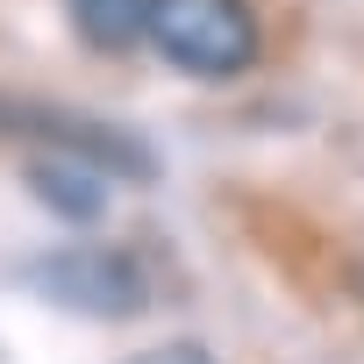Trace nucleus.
Masks as SVG:
<instances>
[{"mask_svg": "<svg viewBox=\"0 0 364 364\" xmlns=\"http://www.w3.org/2000/svg\"><path fill=\"white\" fill-rule=\"evenodd\" d=\"M65 8H72V29L107 58H122L136 36H150V0H65Z\"/></svg>", "mask_w": 364, "mask_h": 364, "instance_id": "39448f33", "label": "nucleus"}, {"mask_svg": "<svg viewBox=\"0 0 364 364\" xmlns=\"http://www.w3.org/2000/svg\"><path fill=\"white\" fill-rule=\"evenodd\" d=\"M29 293H43L58 307H79V314H100V321H122V314L143 307V272H136L129 250L72 243V250L29 257Z\"/></svg>", "mask_w": 364, "mask_h": 364, "instance_id": "f03ea898", "label": "nucleus"}, {"mask_svg": "<svg viewBox=\"0 0 364 364\" xmlns=\"http://www.w3.org/2000/svg\"><path fill=\"white\" fill-rule=\"evenodd\" d=\"M29 186H36V200H50L79 229H93L100 208H107V171L86 164V157H65V150H36L29 157Z\"/></svg>", "mask_w": 364, "mask_h": 364, "instance_id": "20e7f679", "label": "nucleus"}, {"mask_svg": "<svg viewBox=\"0 0 364 364\" xmlns=\"http://www.w3.org/2000/svg\"><path fill=\"white\" fill-rule=\"evenodd\" d=\"M150 43L193 79H236L257 58V22L243 0H150Z\"/></svg>", "mask_w": 364, "mask_h": 364, "instance_id": "f257e3e1", "label": "nucleus"}, {"mask_svg": "<svg viewBox=\"0 0 364 364\" xmlns=\"http://www.w3.org/2000/svg\"><path fill=\"white\" fill-rule=\"evenodd\" d=\"M129 364H215L200 343H150V350H136Z\"/></svg>", "mask_w": 364, "mask_h": 364, "instance_id": "423d86ee", "label": "nucleus"}, {"mask_svg": "<svg viewBox=\"0 0 364 364\" xmlns=\"http://www.w3.org/2000/svg\"><path fill=\"white\" fill-rule=\"evenodd\" d=\"M0 122H8V129H22V136H36L43 150L86 157V164H100V171H122V178H157L150 150H143L136 136L107 129V122H86V114H65V107H36V100H22L15 114H0Z\"/></svg>", "mask_w": 364, "mask_h": 364, "instance_id": "7ed1b4c3", "label": "nucleus"}]
</instances>
